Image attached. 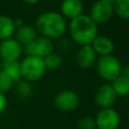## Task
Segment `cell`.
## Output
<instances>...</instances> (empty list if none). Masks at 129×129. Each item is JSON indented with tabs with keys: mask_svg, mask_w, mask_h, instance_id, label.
<instances>
[{
	"mask_svg": "<svg viewBox=\"0 0 129 129\" xmlns=\"http://www.w3.org/2000/svg\"><path fill=\"white\" fill-rule=\"evenodd\" d=\"M69 34L71 39L82 45H89L98 35V25L91 19L89 15L82 14L72 20L68 24Z\"/></svg>",
	"mask_w": 129,
	"mask_h": 129,
	"instance_id": "6da1fadb",
	"label": "cell"
},
{
	"mask_svg": "<svg viewBox=\"0 0 129 129\" xmlns=\"http://www.w3.org/2000/svg\"><path fill=\"white\" fill-rule=\"evenodd\" d=\"M36 30L48 39H59L68 30L66 18L56 11L41 13L36 19Z\"/></svg>",
	"mask_w": 129,
	"mask_h": 129,
	"instance_id": "7a4b0ae2",
	"label": "cell"
},
{
	"mask_svg": "<svg viewBox=\"0 0 129 129\" xmlns=\"http://www.w3.org/2000/svg\"><path fill=\"white\" fill-rule=\"evenodd\" d=\"M96 71L99 77L107 83H112L121 75L122 64L119 58L113 54L98 56L96 60Z\"/></svg>",
	"mask_w": 129,
	"mask_h": 129,
	"instance_id": "3957f363",
	"label": "cell"
},
{
	"mask_svg": "<svg viewBox=\"0 0 129 129\" xmlns=\"http://www.w3.org/2000/svg\"><path fill=\"white\" fill-rule=\"evenodd\" d=\"M46 68L43 58L26 55L20 61V75L21 79L26 82H35L40 80L45 74Z\"/></svg>",
	"mask_w": 129,
	"mask_h": 129,
	"instance_id": "277c9868",
	"label": "cell"
},
{
	"mask_svg": "<svg viewBox=\"0 0 129 129\" xmlns=\"http://www.w3.org/2000/svg\"><path fill=\"white\" fill-rule=\"evenodd\" d=\"M94 120L96 129H118L121 123L120 114L113 107L100 109Z\"/></svg>",
	"mask_w": 129,
	"mask_h": 129,
	"instance_id": "5b68a950",
	"label": "cell"
},
{
	"mask_svg": "<svg viewBox=\"0 0 129 129\" xmlns=\"http://www.w3.org/2000/svg\"><path fill=\"white\" fill-rule=\"evenodd\" d=\"M114 14L113 4L105 0H97L90 9V17L97 24H106Z\"/></svg>",
	"mask_w": 129,
	"mask_h": 129,
	"instance_id": "8992f818",
	"label": "cell"
},
{
	"mask_svg": "<svg viewBox=\"0 0 129 129\" xmlns=\"http://www.w3.org/2000/svg\"><path fill=\"white\" fill-rule=\"evenodd\" d=\"M53 103L58 111L72 112L78 108L80 104V97L75 91L63 90L56 94Z\"/></svg>",
	"mask_w": 129,
	"mask_h": 129,
	"instance_id": "52a82bcc",
	"label": "cell"
},
{
	"mask_svg": "<svg viewBox=\"0 0 129 129\" xmlns=\"http://www.w3.org/2000/svg\"><path fill=\"white\" fill-rule=\"evenodd\" d=\"M24 52L26 53V55L44 58L48 54L53 52V43L50 39L44 36H39L29 44L24 46Z\"/></svg>",
	"mask_w": 129,
	"mask_h": 129,
	"instance_id": "ba28073f",
	"label": "cell"
},
{
	"mask_svg": "<svg viewBox=\"0 0 129 129\" xmlns=\"http://www.w3.org/2000/svg\"><path fill=\"white\" fill-rule=\"evenodd\" d=\"M22 45L13 37L0 43V57L2 61H16L22 54Z\"/></svg>",
	"mask_w": 129,
	"mask_h": 129,
	"instance_id": "9c48e42d",
	"label": "cell"
},
{
	"mask_svg": "<svg viewBox=\"0 0 129 129\" xmlns=\"http://www.w3.org/2000/svg\"><path fill=\"white\" fill-rule=\"evenodd\" d=\"M94 100L97 106H99L101 109L112 108L113 105L116 103L117 95L113 90L111 84L106 83L97 89L94 96Z\"/></svg>",
	"mask_w": 129,
	"mask_h": 129,
	"instance_id": "30bf717a",
	"label": "cell"
},
{
	"mask_svg": "<svg viewBox=\"0 0 129 129\" xmlns=\"http://www.w3.org/2000/svg\"><path fill=\"white\" fill-rule=\"evenodd\" d=\"M97 56L98 55L96 54L91 44L82 45L76 53V62L81 69H89L96 63V60L98 58Z\"/></svg>",
	"mask_w": 129,
	"mask_h": 129,
	"instance_id": "8fae6325",
	"label": "cell"
},
{
	"mask_svg": "<svg viewBox=\"0 0 129 129\" xmlns=\"http://www.w3.org/2000/svg\"><path fill=\"white\" fill-rule=\"evenodd\" d=\"M84 4L82 0H62L60 3V14L67 19H74L82 14Z\"/></svg>",
	"mask_w": 129,
	"mask_h": 129,
	"instance_id": "7c38bea8",
	"label": "cell"
},
{
	"mask_svg": "<svg viewBox=\"0 0 129 129\" xmlns=\"http://www.w3.org/2000/svg\"><path fill=\"white\" fill-rule=\"evenodd\" d=\"M91 46L95 50L96 54L99 56L112 54L115 47L114 42L110 37L105 35H99V34L93 40V42L91 43Z\"/></svg>",
	"mask_w": 129,
	"mask_h": 129,
	"instance_id": "4fadbf2b",
	"label": "cell"
},
{
	"mask_svg": "<svg viewBox=\"0 0 129 129\" xmlns=\"http://www.w3.org/2000/svg\"><path fill=\"white\" fill-rule=\"evenodd\" d=\"M15 39L21 44V45H27L30 42H32L37 36H36V30L30 26L23 24L22 26L16 28L15 30Z\"/></svg>",
	"mask_w": 129,
	"mask_h": 129,
	"instance_id": "5bb4252c",
	"label": "cell"
},
{
	"mask_svg": "<svg viewBox=\"0 0 129 129\" xmlns=\"http://www.w3.org/2000/svg\"><path fill=\"white\" fill-rule=\"evenodd\" d=\"M1 71L5 73L13 83H18L21 81L20 75V62L16 61H2L1 62Z\"/></svg>",
	"mask_w": 129,
	"mask_h": 129,
	"instance_id": "9a60e30c",
	"label": "cell"
},
{
	"mask_svg": "<svg viewBox=\"0 0 129 129\" xmlns=\"http://www.w3.org/2000/svg\"><path fill=\"white\" fill-rule=\"evenodd\" d=\"M16 27L14 20L8 16L0 15V40H5L11 38L15 33Z\"/></svg>",
	"mask_w": 129,
	"mask_h": 129,
	"instance_id": "2e32d148",
	"label": "cell"
},
{
	"mask_svg": "<svg viewBox=\"0 0 129 129\" xmlns=\"http://www.w3.org/2000/svg\"><path fill=\"white\" fill-rule=\"evenodd\" d=\"M111 86L113 88V90L115 91L117 97H125L127 95H129V80L126 79L125 77H123L122 75H120L119 77H117L112 83Z\"/></svg>",
	"mask_w": 129,
	"mask_h": 129,
	"instance_id": "e0dca14e",
	"label": "cell"
},
{
	"mask_svg": "<svg viewBox=\"0 0 129 129\" xmlns=\"http://www.w3.org/2000/svg\"><path fill=\"white\" fill-rule=\"evenodd\" d=\"M114 13L121 19H129V0H116L113 3Z\"/></svg>",
	"mask_w": 129,
	"mask_h": 129,
	"instance_id": "ac0fdd59",
	"label": "cell"
},
{
	"mask_svg": "<svg viewBox=\"0 0 129 129\" xmlns=\"http://www.w3.org/2000/svg\"><path fill=\"white\" fill-rule=\"evenodd\" d=\"M43 61H44V64H45L46 70L54 71V70H57L61 66L62 58H61V56L59 54L54 53V52H51L50 54H48L46 57L43 58Z\"/></svg>",
	"mask_w": 129,
	"mask_h": 129,
	"instance_id": "d6986e66",
	"label": "cell"
},
{
	"mask_svg": "<svg viewBox=\"0 0 129 129\" xmlns=\"http://www.w3.org/2000/svg\"><path fill=\"white\" fill-rule=\"evenodd\" d=\"M16 93L22 99H26V98L30 97L32 94L31 84L29 82L24 81V80L19 81L18 83H16Z\"/></svg>",
	"mask_w": 129,
	"mask_h": 129,
	"instance_id": "ffe728a7",
	"label": "cell"
},
{
	"mask_svg": "<svg viewBox=\"0 0 129 129\" xmlns=\"http://www.w3.org/2000/svg\"><path fill=\"white\" fill-rule=\"evenodd\" d=\"M13 84L14 83L11 81V79L0 70V92L1 93L8 92L12 88Z\"/></svg>",
	"mask_w": 129,
	"mask_h": 129,
	"instance_id": "44dd1931",
	"label": "cell"
},
{
	"mask_svg": "<svg viewBox=\"0 0 129 129\" xmlns=\"http://www.w3.org/2000/svg\"><path fill=\"white\" fill-rule=\"evenodd\" d=\"M77 125H78L79 129H96L95 120L88 116H85V117H82L81 119H79Z\"/></svg>",
	"mask_w": 129,
	"mask_h": 129,
	"instance_id": "7402d4cb",
	"label": "cell"
},
{
	"mask_svg": "<svg viewBox=\"0 0 129 129\" xmlns=\"http://www.w3.org/2000/svg\"><path fill=\"white\" fill-rule=\"evenodd\" d=\"M7 106V98L4 93L0 92V114L3 113Z\"/></svg>",
	"mask_w": 129,
	"mask_h": 129,
	"instance_id": "603a6c76",
	"label": "cell"
},
{
	"mask_svg": "<svg viewBox=\"0 0 129 129\" xmlns=\"http://www.w3.org/2000/svg\"><path fill=\"white\" fill-rule=\"evenodd\" d=\"M59 47L61 48V49H63V50H68L69 48H70V46H71V41H70V39H67V38H61L60 39V41H59Z\"/></svg>",
	"mask_w": 129,
	"mask_h": 129,
	"instance_id": "cb8c5ba5",
	"label": "cell"
},
{
	"mask_svg": "<svg viewBox=\"0 0 129 129\" xmlns=\"http://www.w3.org/2000/svg\"><path fill=\"white\" fill-rule=\"evenodd\" d=\"M121 75H122L123 77H125L126 79L129 80V64H127V66H125V67H122Z\"/></svg>",
	"mask_w": 129,
	"mask_h": 129,
	"instance_id": "d4e9b609",
	"label": "cell"
},
{
	"mask_svg": "<svg viewBox=\"0 0 129 129\" xmlns=\"http://www.w3.org/2000/svg\"><path fill=\"white\" fill-rule=\"evenodd\" d=\"M24 2L27 3V4H29V5H34V4L38 3L39 0H24Z\"/></svg>",
	"mask_w": 129,
	"mask_h": 129,
	"instance_id": "484cf974",
	"label": "cell"
},
{
	"mask_svg": "<svg viewBox=\"0 0 129 129\" xmlns=\"http://www.w3.org/2000/svg\"><path fill=\"white\" fill-rule=\"evenodd\" d=\"M105 1H108V2H110V3H112V4H113V3H114L116 0H105Z\"/></svg>",
	"mask_w": 129,
	"mask_h": 129,
	"instance_id": "4316f807",
	"label": "cell"
},
{
	"mask_svg": "<svg viewBox=\"0 0 129 129\" xmlns=\"http://www.w3.org/2000/svg\"><path fill=\"white\" fill-rule=\"evenodd\" d=\"M1 61H2V60H1V57H0V66H1Z\"/></svg>",
	"mask_w": 129,
	"mask_h": 129,
	"instance_id": "83f0119b",
	"label": "cell"
}]
</instances>
